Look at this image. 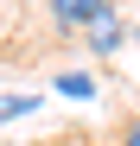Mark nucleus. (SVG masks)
<instances>
[{
  "mask_svg": "<svg viewBox=\"0 0 140 146\" xmlns=\"http://www.w3.org/2000/svg\"><path fill=\"white\" fill-rule=\"evenodd\" d=\"M115 0H51V26L57 32H83L96 13H108Z\"/></svg>",
  "mask_w": 140,
  "mask_h": 146,
  "instance_id": "1",
  "label": "nucleus"
},
{
  "mask_svg": "<svg viewBox=\"0 0 140 146\" xmlns=\"http://www.w3.org/2000/svg\"><path fill=\"white\" fill-rule=\"evenodd\" d=\"M38 146H77V140H38Z\"/></svg>",
  "mask_w": 140,
  "mask_h": 146,
  "instance_id": "6",
  "label": "nucleus"
},
{
  "mask_svg": "<svg viewBox=\"0 0 140 146\" xmlns=\"http://www.w3.org/2000/svg\"><path fill=\"white\" fill-rule=\"evenodd\" d=\"M121 146H140V114H134L127 127H121Z\"/></svg>",
  "mask_w": 140,
  "mask_h": 146,
  "instance_id": "5",
  "label": "nucleus"
},
{
  "mask_svg": "<svg viewBox=\"0 0 140 146\" xmlns=\"http://www.w3.org/2000/svg\"><path fill=\"white\" fill-rule=\"evenodd\" d=\"M83 38H89V51H102V57H108V51H121V38H127V26H121V13L108 7V13H96V19L83 26Z\"/></svg>",
  "mask_w": 140,
  "mask_h": 146,
  "instance_id": "2",
  "label": "nucleus"
},
{
  "mask_svg": "<svg viewBox=\"0 0 140 146\" xmlns=\"http://www.w3.org/2000/svg\"><path fill=\"white\" fill-rule=\"evenodd\" d=\"M57 95H70V102H89V95H96V76H89V70H64V76H57Z\"/></svg>",
  "mask_w": 140,
  "mask_h": 146,
  "instance_id": "3",
  "label": "nucleus"
},
{
  "mask_svg": "<svg viewBox=\"0 0 140 146\" xmlns=\"http://www.w3.org/2000/svg\"><path fill=\"white\" fill-rule=\"evenodd\" d=\"M19 114H38V95H0V127L19 121Z\"/></svg>",
  "mask_w": 140,
  "mask_h": 146,
  "instance_id": "4",
  "label": "nucleus"
}]
</instances>
